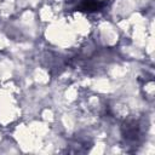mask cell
<instances>
[{
    "instance_id": "1",
    "label": "cell",
    "mask_w": 155,
    "mask_h": 155,
    "mask_svg": "<svg viewBox=\"0 0 155 155\" xmlns=\"http://www.w3.org/2000/svg\"><path fill=\"white\" fill-rule=\"evenodd\" d=\"M140 126L137 121H127L122 126V137L125 138L126 142L130 143H136L140 139Z\"/></svg>"
},
{
    "instance_id": "2",
    "label": "cell",
    "mask_w": 155,
    "mask_h": 155,
    "mask_svg": "<svg viewBox=\"0 0 155 155\" xmlns=\"http://www.w3.org/2000/svg\"><path fill=\"white\" fill-rule=\"evenodd\" d=\"M107 2L103 0H79L75 10L86 13L99 12L105 7Z\"/></svg>"
}]
</instances>
